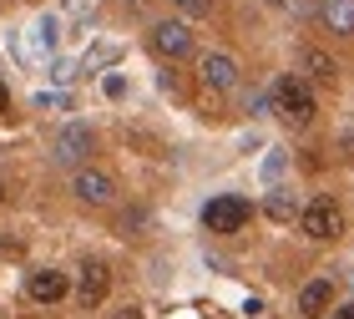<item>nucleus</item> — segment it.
Wrapping results in <instances>:
<instances>
[{"label":"nucleus","instance_id":"4468645a","mask_svg":"<svg viewBox=\"0 0 354 319\" xmlns=\"http://www.w3.org/2000/svg\"><path fill=\"white\" fill-rule=\"evenodd\" d=\"M36 41L46 46V51L56 46V15H41V21H36Z\"/></svg>","mask_w":354,"mask_h":319},{"label":"nucleus","instance_id":"39448f33","mask_svg":"<svg viewBox=\"0 0 354 319\" xmlns=\"http://www.w3.org/2000/svg\"><path fill=\"white\" fill-rule=\"evenodd\" d=\"M91 147H96V137H91V127H82V122H71V127H61V137H56V163H86L91 157Z\"/></svg>","mask_w":354,"mask_h":319},{"label":"nucleus","instance_id":"6ab92c4d","mask_svg":"<svg viewBox=\"0 0 354 319\" xmlns=\"http://www.w3.org/2000/svg\"><path fill=\"white\" fill-rule=\"evenodd\" d=\"M0 203H6V188H0Z\"/></svg>","mask_w":354,"mask_h":319},{"label":"nucleus","instance_id":"2eb2a0df","mask_svg":"<svg viewBox=\"0 0 354 319\" xmlns=\"http://www.w3.org/2000/svg\"><path fill=\"white\" fill-rule=\"evenodd\" d=\"M172 6L183 15H207V10H213V0H172Z\"/></svg>","mask_w":354,"mask_h":319},{"label":"nucleus","instance_id":"a211bd4d","mask_svg":"<svg viewBox=\"0 0 354 319\" xmlns=\"http://www.w3.org/2000/svg\"><path fill=\"white\" fill-rule=\"evenodd\" d=\"M334 319H354V304L349 309H334Z\"/></svg>","mask_w":354,"mask_h":319},{"label":"nucleus","instance_id":"1a4fd4ad","mask_svg":"<svg viewBox=\"0 0 354 319\" xmlns=\"http://www.w3.org/2000/svg\"><path fill=\"white\" fill-rule=\"evenodd\" d=\"M26 294L36 299V304H56V299H66V274H56V268H36V274L26 279Z\"/></svg>","mask_w":354,"mask_h":319},{"label":"nucleus","instance_id":"0eeeda50","mask_svg":"<svg viewBox=\"0 0 354 319\" xmlns=\"http://www.w3.org/2000/svg\"><path fill=\"white\" fill-rule=\"evenodd\" d=\"M106 289H111V268L102 264V259H91L86 268H82V284H76V299H82V309H96L106 299Z\"/></svg>","mask_w":354,"mask_h":319},{"label":"nucleus","instance_id":"20e7f679","mask_svg":"<svg viewBox=\"0 0 354 319\" xmlns=\"http://www.w3.org/2000/svg\"><path fill=\"white\" fill-rule=\"evenodd\" d=\"M152 51L167 56V61L187 56V51H192V30H187V21H157V26H152Z\"/></svg>","mask_w":354,"mask_h":319},{"label":"nucleus","instance_id":"f257e3e1","mask_svg":"<svg viewBox=\"0 0 354 319\" xmlns=\"http://www.w3.org/2000/svg\"><path fill=\"white\" fill-rule=\"evenodd\" d=\"M314 91L304 76H283L279 86H273V117H283L288 127H309L314 122Z\"/></svg>","mask_w":354,"mask_h":319},{"label":"nucleus","instance_id":"ddd939ff","mask_svg":"<svg viewBox=\"0 0 354 319\" xmlns=\"http://www.w3.org/2000/svg\"><path fill=\"white\" fill-rule=\"evenodd\" d=\"M268 218H273V223L299 218V203H294V193H273V198H268Z\"/></svg>","mask_w":354,"mask_h":319},{"label":"nucleus","instance_id":"f03ea898","mask_svg":"<svg viewBox=\"0 0 354 319\" xmlns=\"http://www.w3.org/2000/svg\"><path fill=\"white\" fill-rule=\"evenodd\" d=\"M248 218H253V203L238 198V193H218V198L203 203V228L207 233H238Z\"/></svg>","mask_w":354,"mask_h":319},{"label":"nucleus","instance_id":"423d86ee","mask_svg":"<svg viewBox=\"0 0 354 319\" xmlns=\"http://www.w3.org/2000/svg\"><path fill=\"white\" fill-rule=\"evenodd\" d=\"M71 193L82 198V203H91V208H102V203H111V193H117V183L106 178V172H96V167H82L71 178Z\"/></svg>","mask_w":354,"mask_h":319},{"label":"nucleus","instance_id":"f3484780","mask_svg":"<svg viewBox=\"0 0 354 319\" xmlns=\"http://www.w3.org/2000/svg\"><path fill=\"white\" fill-rule=\"evenodd\" d=\"M10 107V91H6V82H0V111H6Z\"/></svg>","mask_w":354,"mask_h":319},{"label":"nucleus","instance_id":"7ed1b4c3","mask_svg":"<svg viewBox=\"0 0 354 319\" xmlns=\"http://www.w3.org/2000/svg\"><path fill=\"white\" fill-rule=\"evenodd\" d=\"M299 228L314 238V244H334V238L344 233V213H339V203H329V198H314L309 208L299 213Z\"/></svg>","mask_w":354,"mask_h":319},{"label":"nucleus","instance_id":"f8f14e48","mask_svg":"<svg viewBox=\"0 0 354 319\" xmlns=\"http://www.w3.org/2000/svg\"><path fill=\"white\" fill-rule=\"evenodd\" d=\"M304 71L314 76V82H334V56H324V51H304Z\"/></svg>","mask_w":354,"mask_h":319},{"label":"nucleus","instance_id":"6e6552de","mask_svg":"<svg viewBox=\"0 0 354 319\" xmlns=\"http://www.w3.org/2000/svg\"><path fill=\"white\" fill-rule=\"evenodd\" d=\"M203 86H213V91H228L233 82H238V61L228 56V51H213V56H203Z\"/></svg>","mask_w":354,"mask_h":319},{"label":"nucleus","instance_id":"dca6fc26","mask_svg":"<svg viewBox=\"0 0 354 319\" xmlns=\"http://www.w3.org/2000/svg\"><path fill=\"white\" fill-rule=\"evenodd\" d=\"M111 319H142V309H137V304H127V309H117Z\"/></svg>","mask_w":354,"mask_h":319},{"label":"nucleus","instance_id":"9b49d317","mask_svg":"<svg viewBox=\"0 0 354 319\" xmlns=\"http://www.w3.org/2000/svg\"><path fill=\"white\" fill-rule=\"evenodd\" d=\"M319 21H324L334 36H354V0H324V6H319Z\"/></svg>","mask_w":354,"mask_h":319},{"label":"nucleus","instance_id":"9d476101","mask_svg":"<svg viewBox=\"0 0 354 319\" xmlns=\"http://www.w3.org/2000/svg\"><path fill=\"white\" fill-rule=\"evenodd\" d=\"M329 304H334V279H314V284H304V294H299V314L319 319Z\"/></svg>","mask_w":354,"mask_h":319}]
</instances>
